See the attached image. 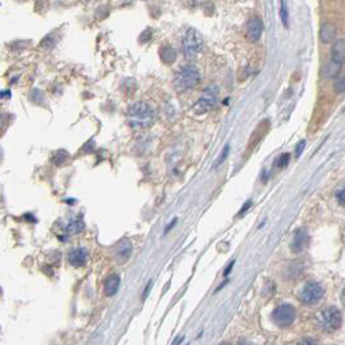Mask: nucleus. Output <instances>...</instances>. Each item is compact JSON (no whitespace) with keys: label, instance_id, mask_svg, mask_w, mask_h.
I'll use <instances>...</instances> for the list:
<instances>
[{"label":"nucleus","instance_id":"13","mask_svg":"<svg viewBox=\"0 0 345 345\" xmlns=\"http://www.w3.org/2000/svg\"><path fill=\"white\" fill-rule=\"evenodd\" d=\"M308 240H309V237H308V233H306L305 230L296 231L295 236H293L292 240V245H291L293 252H295V253H300V252L305 248L306 244H308Z\"/></svg>","mask_w":345,"mask_h":345},{"label":"nucleus","instance_id":"29","mask_svg":"<svg viewBox=\"0 0 345 345\" xmlns=\"http://www.w3.org/2000/svg\"><path fill=\"white\" fill-rule=\"evenodd\" d=\"M182 342H183V336H181V338H177V339H175L174 343H173V344H171V345H179Z\"/></svg>","mask_w":345,"mask_h":345},{"label":"nucleus","instance_id":"19","mask_svg":"<svg viewBox=\"0 0 345 345\" xmlns=\"http://www.w3.org/2000/svg\"><path fill=\"white\" fill-rule=\"evenodd\" d=\"M334 91L336 94H343L345 91V76L336 79L335 83H334Z\"/></svg>","mask_w":345,"mask_h":345},{"label":"nucleus","instance_id":"30","mask_svg":"<svg viewBox=\"0 0 345 345\" xmlns=\"http://www.w3.org/2000/svg\"><path fill=\"white\" fill-rule=\"evenodd\" d=\"M237 345H253V343L248 342V340H240Z\"/></svg>","mask_w":345,"mask_h":345},{"label":"nucleus","instance_id":"5","mask_svg":"<svg viewBox=\"0 0 345 345\" xmlns=\"http://www.w3.org/2000/svg\"><path fill=\"white\" fill-rule=\"evenodd\" d=\"M218 99V87L216 85H211L205 87L203 94L197 99L196 104L194 107V111L197 115H205L211 112L212 109L216 107Z\"/></svg>","mask_w":345,"mask_h":345},{"label":"nucleus","instance_id":"24","mask_svg":"<svg viewBox=\"0 0 345 345\" xmlns=\"http://www.w3.org/2000/svg\"><path fill=\"white\" fill-rule=\"evenodd\" d=\"M299 345H317V342L312 338H306L299 343Z\"/></svg>","mask_w":345,"mask_h":345},{"label":"nucleus","instance_id":"21","mask_svg":"<svg viewBox=\"0 0 345 345\" xmlns=\"http://www.w3.org/2000/svg\"><path fill=\"white\" fill-rule=\"evenodd\" d=\"M288 162H289V155L288 153H283V155L278 158L276 165H278V168H286L287 165H288Z\"/></svg>","mask_w":345,"mask_h":345},{"label":"nucleus","instance_id":"18","mask_svg":"<svg viewBox=\"0 0 345 345\" xmlns=\"http://www.w3.org/2000/svg\"><path fill=\"white\" fill-rule=\"evenodd\" d=\"M280 18L284 26H288V8H287V0H280Z\"/></svg>","mask_w":345,"mask_h":345},{"label":"nucleus","instance_id":"32","mask_svg":"<svg viewBox=\"0 0 345 345\" xmlns=\"http://www.w3.org/2000/svg\"><path fill=\"white\" fill-rule=\"evenodd\" d=\"M220 345H229L227 343H222V344H220Z\"/></svg>","mask_w":345,"mask_h":345},{"label":"nucleus","instance_id":"33","mask_svg":"<svg viewBox=\"0 0 345 345\" xmlns=\"http://www.w3.org/2000/svg\"><path fill=\"white\" fill-rule=\"evenodd\" d=\"M0 292H1V289H0Z\"/></svg>","mask_w":345,"mask_h":345},{"label":"nucleus","instance_id":"3","mask_svg":"<svg viewBox=\"0 0 345 345\" xmlns=\"http://www.w3.org/2000/svg\"><path fill=\"white\" fill-rule=\"evenodd\" d=\"M342 322V313L339 312V309L334 308V306H330L327 309L319 312L318 317H317V326L322 331L326 332L336 331L338 329H340Z\"/></svg>","mask_w":345,"mask_h":345},{"label":"nucleus","instance_id":"23","mask_svg":"<svg viewBox=\"0 0 345 345\" xmlns=\"http://www.w3.org/2000/svg\"><path fill=\"white\" fill-rule=\"evenodd\" d=\"M336 197H338L339 204L343 205V207H345V187H343L342 190L339 191L338 194H336Z\"/></svg>","mask_w":345,"mask_h":345},{"label":"nucleus","instance_id":"27","mask_svg":"<svg viewBox=\"0 0 345 345\" xmlns=\"http://www.w3.org/2000/svg\"><path fill=\"white\" fill-rule=\"evenodd\" d=\"M232 266H233V261H231L229 265H227V267H226V270H225V276H227L229 274H230V271H231V269H232Z\"/></svg>","mask_w":345,"mask_h":345},{"label":"nucleus","instance_id":"4","mask_svg":"<svg viewBox=\"0 0 345 345\" xmlns=\"http://www.w3.org/2000/svg\"><path fill=\"white\" fill-rule=\"evenodd\" d=\"M182 49H183V55L187 60L196 59L197 55L201 52L203 49V38L196 30L190 29L187 33L184 34L183 40H182Z\"/></svg>","mask_w":345,"mask_h":345},{"label":"nucleus","instance_id":"20","mask_svg":"<svg viewBox=\"0 0 345 345\" xmlns=\"http://www.w3.org/2000/svg\"><path fill=\"white\" fill-rule=\"evenodd\" d=\"M229 152H230V145H225V148H224V151H222V153H221V156H220V158L217 160V162L214 164V168H217V166H220L222 162L225 161L227 158V156H229Z\"/></svg>","mask_w":345,"mask_h":345},{"label":"nucleus","instance_id":"1","mask_svg":"<svg viewBox=\"0 0 345 345\" xmlns=\"http://www.w3.org/2000/svg\"><path fill=\"white\" fill-rule=\"evenodd\" d=\"M127 119L134 128L149 127L155 121V111L144 102L134 103L127 111Z\"/></svg>","mask_w":345,"mask_h":345},{"label":"nucleus","instance_id":"15","mask_svg":"<svg viewBox=\"0 0 345 345\" xmlns=\"http://www.w3.org/2000/svg\"><path fill=\"white\" fill-rule=\"evenodd\" d=\"M340 70H342V64L330 60L329 63H326V65L323 66L322 77L325 79H335L339 76Z\"/></svg>","mask_w":345,"mask_h":345},{"label":"nucleus","instance_id":"7","mask_svg":"<svg viewBox=\"0 0 345 345\" xmlns=\"http://www.w3.org/2000/svg\"><path fill=\"white\" fill-rule=\"evenodd\" d=\"M323 296V288L322 286L317 282H308L304 286V288L300 292V301H303L305 304H314L318 303L319 300L322 299Z\"/></svg>","mask_w":345,"mask_h":345},{"label":"nucleus","instance_id":"16","mask_svg":"<svg viewBox=\"0 0 345 345\" xmlns=\"http://www.w3.org/2000/svg\"><path fill=\"white\" fill-rule=\"evenodd\" d=\"M83 230H85V222H83V218L81 216L70 221L66 226V232L69 235H77V233L82 232Z\"/></svg>","mask_w":345,"mask_h":345},{"label":"nucleus","instance_id":"17","mask_svg":"<svg viewBox=\"0 0 345 345\" xmlns=\"http://www.w3.org/2000/svg\"><path fill=\"white\" fill-rule=\"evenodd\" d=\"M160 56L165 64H173L177 59V52L170 46H165L160 51Z\"/></svg>","mask_w":345,"mask_h":345},{"label":"nucleus","instance_id":"26","mask_svg":"<svg viewBox=\"0 0 345 345\" xmlns=\"http://www.w3.org/2000/svg\"><path fill=\"white\" fill-rule=\"evenodd\" d=\"M250 207H252V201H246L245 204H244V207L241 208V209H240V212H239V214H237V216H241V214L245 213V212L248 211V209H249Z\"/></svg>","mask_w":345,"mask_h":345},{"label":"nucleus","instance_id":"12","mask_svg":"<svg viewBox=\"0 0 345 345\" xmlns=\"http://www.w3.org/2000/svg\"><path fill=\"white\" fill-rule=\"evenodd\" d=\"M331 60L342 65L345 63V39H339L334 43L331 49Z\"/></svg>","mask_w":345,"mask_h":345},{"label":"nucleus","instance_id":"8","mask_svg":"<svg viewBox=\"0 0 345 345\" xmlns=\"http://www.w3.org/2000/svg\"><path fill=\"white\" fill-rule=\"evenodd\" d=\"M262 31H263V25L262 22H261L260 18L254 17V18H250V20L248 21L246 27H245V33H246V36H248V39H249L250 42H257V40H260L261 35H262Z\"/></svg>","mask_w":345,"mask_h":345},{"label":"nucleus","instance_id":"10","mask_svg":"<svg viewBox=\"0 0 345 345\" xmlns=\"http://www.w3.org/2000/svg\"><path fill=\"white\" fill-rule=\"evenodd\" d=\"M132 253V243L130 240H121V243L115 248V260L119 263H123L130 258Z\"/></svg>","mask_w":345,"mask_h":345},{"label":"nucleus","instance_id":"2","mask_svg":"<svg viewBox=\"0 0 345 345\" xmlns=\"http://www.w3.org/2000/svg\"><path fill=\"white\" fill-rule=\"evenodd\" d=\"M199 82H200L199 69L194 65H186L178 70L174 79V86L178 92H184L196 87Z\"/></svg>","mask_w":345,"mask_h":345},{"label":"nucleus","instance_id":"28","mask_svg":"<svg viewBox=\"0 0 345 345\" xmlns=\"http://www.w3.org/2000/svg\"><path fill=\"white\" fill-rule=\"evenodd\" d=\"M175 224H177V218H174V220L171 221V224H170V225H169V226H168V227H166V229H165V233H168V232H169V231H170V230H171V229H173V226H174V225H175Z\"/></svg>","mask_w":345,"mask_h":345},{"label":"nucleus","instance_id":"14","mask_svg":"<svg viewBox=\"0 0 345 345\" xmlns=\"http://www.w3.org/2000/svg\"><path fill=\"white\" fill-rule=\"evenodd\" d=\"M336 36V27L334 23L326 22L322 25L321 30H319V38L322 43H331L332 40H335Z\"/></svg>","mask_w":345,"mask_h":345},{"label":"nucleus","instance_id":"9","mask_svg":"<svg viewBox=\"0 0 345 345\" xmlns=\"http://www.w3.org/2000/svg\"><path fill=\"white\" fill-rule=\"evenodd\" d=\"M87 250L85 248H74L68 254V262L74 267H82L87 262Z\"/></svg>","mask_w":345,"mask_h":345},{"label":"nucleus","instance_id":"11","mask_svg":"<svg viewBox=\"0 0 345 345\" xmlns=\"http://www.w3.org/2000/svg\"><path fill=\"white\" fill-rule=\"evenodd\" d=\"M121 287V276L118 274H112L104 282V293L106 296H113L118 292Z\"/></svg>","mask_w":345,"mask_h":345},{"label":"nucleus","instance_id":"31","mask_svg":"<svg viewBox=\"0 0 345 345\" xmlns=\"http://www.w3.org/2000/svg\"><path fill=\"white\" fill-rule=\"evenodd\" d=\"M342 300H343V303H344V305H345V288L343 289V295H342Z\"/></svg>","mask_w":345,"mask_h":345},{"label":"nucleus","instance_id":"25","mask_svg":"<svg viewBox=\"0 0 345 345\" xmlns=\"http://www.w3.org/2000/svg\"><path fill=\"white\" fill-rule=\"evenodd\" d=\"M152 283H153V282H152V280H149V282H148V284H147V287H145L144 291H143V297H141V299H143V300L147 299V296L149 295V292H151Z\"/></svg>","mask_w":345,"mask_h":345},{"label":"nucleus","instance_id":"6","mask_svg":"<svg viewBox=\"0 0 345 345\" xmlns=\"http://www.w3.org/2000/svg\"><path fill=\"white\" fill-rule=\"evenodd\" d=\"M295 318L296 310L289 304H283V305L278 306L273 312V321L279 327H287V326L292 325Z\"/></svg>","mask_w":345,"mask_h":345},{"label":"nucleus","instance_id":"22","mask_svg":"<svg viewBox=\"0 0 345 345\" xmlns=\"http://www.w3.org/2000/svg\"><path fill=\"white\" fill-rule=\"evenodd\" d=\"M304 148H305V140H300L299 143H297V145H296V151H295L296 157H300V156H301Z\"/></svg>","mask_w":345,"mask_h":345}]
</instances>
